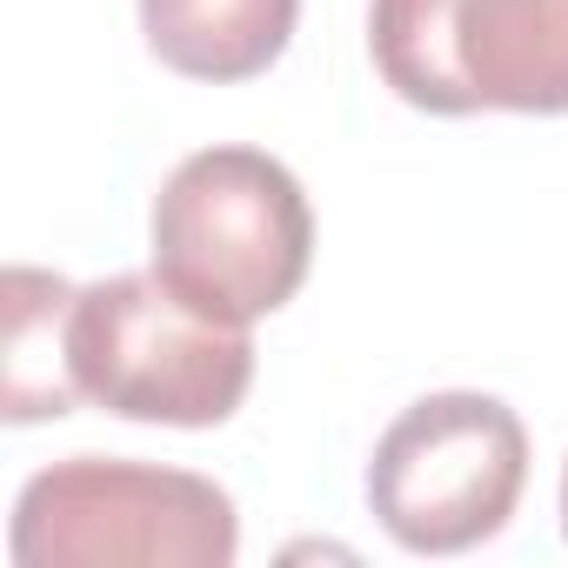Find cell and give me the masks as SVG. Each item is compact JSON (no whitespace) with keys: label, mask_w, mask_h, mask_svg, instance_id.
Listing matches in <instances>:
<instances>
[{"label":"cell","mask_w":568,"mask_h":568,"mask_svg":"<svg viewBox=\"0 0 568 568\" xmlns=\"http://www.w3.org/2000/svg\"><path fill=\"white\" fill-rule=\"evenodd\" d=\"M74 302V288L61 274H34L14 267L8 274V422H41V415H68L81 402V388L68 375H54L48 355H68V335L41 355V328ZM68 368V362H61Z\"/></svg>","instance_id":"obj_7"},{"label":"cell","mask_w":568,"mask_h":568,"mask_svg":"<svg viewBox=\"0 0 568 568\" xmlns=\"http://www.w3.org/2000/svg\"><path fill=\"white\" fill-rule=\"evenodd\" d=\"M154 274L221 322H261L295 302L315 261L302 181L261 148H201L154 194Z\"/></svg>","instance_id":"obj_1"},{"label":"cell","mask_w":568,"mask_h":568,"mask_svg":"<svg viewBox=\"0 0 568 568\" xmlns=\"http://www.w3.org/2000/svg\"><path fill=\"white\" fill-rule=\"evenodd\" d=\"M61 335L81 402H101L121 422L214 428L254 388L247 328L194 308L161 274H108L74 288Z\"/></svg>","instance_id":"obj_2"},{"label":"cell","mask_w":568,"mask_h":568,"mask_svg":"<svg viewBox=\"0 0 568 568\" xmlns=\"http://www.w3.org/2000/svg\"><path fill=\"white\" fill-rule=\"evenodd\" d=\"M302 0H141V34L187 81H254L281 61Z\"/></svg>","instance_id":"obj_6"},{"label":"cell","mask_w":568,"mask_h":568,"mask_svg":"<svg viewBox=\"0 0 568 568\" xmlns=\"http://www.w3.org/2000/svg\"><path fill=\"white\" fill-rule=\"evenodd\" d=\"M241 521L227 488L187 468L74 455L14 501L8 555L21 568H227Z\"/></svg>","instance_id":"obj_3"},{"label":"cell","mask_w":568,"mask_h":568,"mask_svg":"<svg viewBox=\"0 0 568 568\" xmlns=\"http://www.w3.org/2000/svg\"><path fill=\"white\" fill-rule=\"evenodd\" d=\"M368 54L422 114H568V0H375Z\"/></svg>","instance_id":"obj_4"},{"label":"cell","mask_w":568,"mask_h":568,"mask_svg":"<svg viewBox=\"0 0 568 568\" xmlns=\"http://www.w3.org/2000/svg\"><path fill=\"white\" fill-rule=\"evenodd\" d=\"M561 535H568V462H561Z\"/></svg>","instance_id":"obj_8"},{"label":"cell","mask_w":568,"mask_h":568,"mask_svg":"<svg viewBox=\"0 0 568 568\" xmlns=\"http://www.w3.org/2000/svg\"><path fill=\"white\" fill-rule=\"evenodd\" d=\"M528 488V435L508 402L448 388L395 415L368 462V508L408 555H462L508 528Z\"/></svg>","instance_id":"obj_5"}]
</instances>
